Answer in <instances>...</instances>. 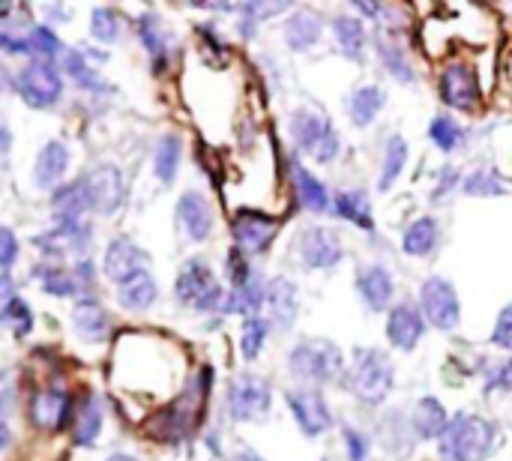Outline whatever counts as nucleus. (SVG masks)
Masks as SVG:
<instances>
[{
  "mask_svg": "<svg viewBox=\"0 0 512 461\" xmlns=\"http://www.w3.org/2000/svg\"><path fill=\"white\" fill-rule=\"evenodd\" d=\"M495 447L498 429L492 420L480 414H456L438 438V450L444 461H489Z\"/></svg>",
  "mask_w": 512,
  "mask_h": 461,
  "instance_id": "f257e3e1",
  "label": "nucleus"
},
{
  "mask_svg": "<svg viewBox=\"0 0 512 461\" xmlns=\"http://www.w3.org/2000/svg\"><path fill=\"white\" fill-rule=\"evenodd\" d=\"M348 387L363 405H381L396 387V369L381 348H357Z\"/></svg>",
  "mask_w": 512,
  "mask_h": 461,
  "instance_id": "f03ea898",
  "label": "nucleus"
},
{
  "mask_svg": "<svg viewBox=\"0 0 512 461\" xmlns=\"http://www.w3.org/2000/svg\"><path fill=\"white\" fill-rule=\"evenodd\" d=\"M288 369L294 378L306 381L309 387L333 384L345 372V357L342 351L327 342V339H306L288 354Z\"/></svg>",
  "mask_w": 512,
  "mask_h": 461,
  "instance_id": "7ed1b4c3",
  "label": "nucleus"
},
{
  "mask_svg": "<svg viewBox=\"0 0 512 461\" xmlns=\"http://www.w3.org/2000/svg\"><path fill=\"white\" fill-rule=\"evenodd\" d=\"M291 135L300 153L312 156L321 165L333 162L342 153V141H339L333 120L318 108H297L291 114Z\"/></svg>",
  "mask_w": 512,
  "mask_h": 461,
  "instance_id": "20e7f679",
  "label": "nucleus"
},
{
  "mask_svg": "<svg viewBox=\"0 0 512 461\" xmlns=\"http://www.w3.org/2000/svg\"><path fill=\"white\" fill-rule=\"evenodd\" d=\"M174 294H177V300L183 306L198 309V312H213V309L225 306L222 285L216 282L213 270L201 258H192V261L183 264V270L177 276V285H174Z\"/></svg>",
  "mask_w": 512,
  "mask_h": 461,
  "instance_id": "39448f33",
  "label": "nucleus"
},
{
  "mask_svg": "<svg viewBox=\"0 0 512 461\" xmlns=\"http://www.w3.org/2000/svg\"><path fill=\"white\" fill-rule=\"evenodd\" d=\"M420 312L435 330H456L462 321V303L453 282L444 276H429L420 288Z\"/></svg>",
  "mask_w": 512,
  "mask_h": 461,
  "instance_id": "423d86ee",
  "label": "nucleus"
},
{
  "mask_svg": "<svg viewBox=\"0 0 512 461\" xmlns=\"http://www.w3.org/2000/svg\"><path fill=\"white\" fill-rule=\"evenodd\" d=\"M273 390L258 375H240L234 378L228 390V411L237 423H258L270 414Z\"/></svg>",
  "mask_w": 512,
  "mask_h": 461,
  "instance_id": "0eeeda50",
  "label": "nucleus"
},
{
  "mask_svg": "<svg viewBox=\"0 0 512 461\" xmlns=\"http://www.w3.org/2000/svg\"><path fill=\"white\" fill-rule=\"evenodd\" d=\"M15 87L21 93V99L30 105V108H51L60 93H63V78L60 72L54 69V63H45V60H30L18 78H15Z\"/></svg>",
  "mask_w": 512,
  "mask_h": 461,
  "instance_id": "6e6552de",
  "label": "nucleus"
},
{
  "mask_svg": "<svg viewBox=\"0 0 512 461\" xmlns=\"http://www.w3.org/2000/svg\"><path fill=\"white\" fill-rule=\"evenodd\" d=\"M294 423L300 426V432L306 438H321L324 432H330L333 426V411L321 393V387H300V390H288L285 396Z\"/></svg>",
  "mask_w": 512,
  "mask_h": 461,
  "instance_id": "1a4fd4ad",
  "label": "nucleus"
},
{
  "mask_svg": "<svg viewBox=\"0 0 512 461\" xmlns=\"http://www.w3.org/2000/svg\"><path fill=\"white\" fill-rule=\"evenodd\" d=\"M438 90H441V99L450 108H456V111H477L480 102H483V90H480L477 72L471 66H465V63L444 66Z\"/></svg>",
  "mask_w": 512,
  "mask_h": 461,
  "instance_id": "9d476101",
  "label": "nucleus"
},
{
  "mask_svg": "<svg viewBox=\"0 0 512 461\" xmlns=\"http://www.w3.org/2000/svg\"><path fill=\"white\" fill-rule=\"evenodd\" d=\"M300 261L309 267V270H333L342 264L345 258V249H342V240L333 228H324V225H312L300 234Z\"/></svg>",
  "mask_w": 512,
  "mask_h": 461,
  "instance_id": "9b49d317",
  "label": "nucleus"
},
{
  "mask_svg": "<svg viewBox=\"0 0 512 461\" xmlns=\"http://www.w3.org/2000/svg\"><path fill=\"white\" fill-rule=\"evenodd\" d=\"M84 198H87V207L96 210V213H114L120 204H123V195H126V183H123V174L120 168L114 165H99L93 168L84 180Z\"/></svg>",
  "mask_w": 512,
  "mask_h": 461,
  "instance_id": "f8f14e48",
  "label": "nucleus"
},
{
  "mask_svg": "<svg viewBox=\"0 0 512 461\" xmlns=\"http://www.w3.org/2000/svg\"><path fill=\"white\" fill-rule=\"evenodd\" d=\"M279 234V222L258 210H240L234 216V240L243 255H264Z\"/></svg>",
  "mask_w": 512,
  "mask_h": 461,
  "instance_id": "ddd939ff",
  "label": "nucleus"
},
{
  "mask_svg": "<svg viewBox=\"0 0 512 461\" xmlns=\"http://www.w3.org/2000/svg\"><path fill=\"white\" fill-rule=\"evenodd\" d=\"M426 333V318L414 303H399L387 315V339L396 351H414Z\"/></svg>",
  "mask_w": 512,
  "mask_h": 461,
  "instance_id": "4468645a",
  "label": "nucleus"
},
{
  "mask_svg": "<svg viewBox=\"0 0 512 461\" xmlns=\"http://www.w3.org/2000/svg\"><path fill=\"white\" fill-rule=\"evenodd\" d=\"M147 267H150L147 255H144L138 246H132L129 240H114V243L108 246V252H105V276H108L117 288H120L123 282H129V279L147 273Z\"/></svg>",
  "mask_w": 512,
  "mask_h": 461,
  "instance_id": "2eb2a0df",
  "label": "nucleus"
},
{
  "mask_svg": "<svg viewBox=\"0 0 512 461\" xmlns=\"http://www.w3.org/2000/svg\"><path fill=\"white\" fill-rule=\"evenodd\" d=\"M357 294L363 300V306L369 312H384L390 303H393V294H396V282L390 276L387 267L381 264H369L357 273Z\"/></svg>",
  "mask_w": 512,
  "mask_h": 461,
  "instance_id": "dca6fc26",
  "label": "nucleus"
},
{
  "mask_svg": "<svg viewBox=\"0 0 512 461\" xmlns=\"http://www.w3.org/2000/svg\"><path fill=\"white\" fill-rule=\"evenodd\" d=\"M33 423L45 432H60L72 417V399L63 390H39L30 405Z\"/></svg>",
  "mask_w": 512,
  "mask_h": 461,
  "instance_id": "f3484780",
  "label": "nucleus"
},
{
  "mask_svg": "<svg viewBox=\"0 0 512 461\" xmlns=\"http://www.w3.org/2000/svg\"><path fill=\"white\" fill-rule=\"evenodd\" d=\"M177 219H180L183 234H186L189 240H195V243L207 240L210 231H213V210H210L207 198L198 195V192H186V195L177 201Z\"/></svg>",
  "mask_w": 512,
  "mask_h": 461,
  "instance_id": "a211bd4d",
  "label": "nucleus"
},
{
  "mask_svg": "<svg viewBox=\"0 0 512 461\" xmlns=\"http://www.w3.org/2000/svg\"><path fill=\"white\" fill-rule=\"evenodd\" d=\"M264 306L270 309V327H291V321L297 318L300 300H297V288L294 282L276 276L264 285Z\"/></svg>",
  "mask_w": 512,
  "mask_h": 461,
  "instance_id": "6ab92c4d",
  "label": "nucleus"
},
{
  "mask_svg": "<svg viewBox=\"0 0 512 461\" xmlns=\"http://www.w3.org/2000/svg\"><path fill=\"white\" fill-rule=\"evenodd\" d=\"M321 15L312 9H297L285 24V42L291 51H312L321 39Z\"/></svg>",
  "mask_w": 512,
  "mask_h": 461,
  "instance_id": "aec40b11",
  "label": "nucleus"
},
{
  "mask_svg": "<svg viewBox=\"0 0 512 461\" xmlns=\"http://www.w3.org/2000/svg\"><path fill=\"white\" fill-rule=\"evenodd\" d=\"M291 177H294V189H297V198L300 204L309 210V213H327L333 207V198H330V189L309 171L303 168L300 162H294L291 168Z\"/></svg>",
  "mask_w": 512,
  "mask_h": 461,
  "instance_id": "412c9836",
  "label": "nucleus"
},
{
  "mask_svg": "<svg viewBox=\"0 0 512 461\" xmlns=\"http://www.w3.org/2000/svg\"><path fill=\"white\" fill-rule=\"evenodd\" d=\"M387 105V90L381 84H363L354 90L351 102H348V114H351V123L366 129L375 123V117L384 111Z\"/></svg>",
  "mask_w": 512,
  "mask_h": 461,
  "instance_id": "4be33fe9",
  "label": "nucleus"
},
{
  "mask_svg": "<svg viewBox=\"0 0 512 461\" xmlns=\"http://www.w3.org/2000/svg\"><path fill=\"white\" fill-rule=\"evenodd\" d=\"M66 165H69V150L60 144V141H48L39 156H36V168H33V180L39 189H51L63 180L66 174Z\"/></svg>",
  "mask_w": 512,
  "mask_h": 461,
  "instance_id": "5701e85b",
  "label": "nucleus"
},
{
  "mask_svg": "<svg viewBox=\"0 0 512 461\" xmlns=\"http://www.w3.org/2000/svg\"><path fill=\"white\" fill-rule=\"evenodd\" d=\"M333 210L339 219L363 228V231H372L375 228V213H372V201L363 189H345L333 198Z\"/></svg>",
  "mask_w": 512,
  "mask_h": 461,
  "instance_id": "b1692460",
  "label": "nucleus"
},
{
  "mask_svg": "<svg viewBox=\"0 0 512 461\" xmlns=\"http://www.w3.org/2000/svg\"><path fill=\"white\" fill-rule=\"evenodd\" d=\"M333 39H336L339 51L348 60H354V63L363 60L369 36H366V27H363L360 18H354V15H336L333 18Z\"/></svg>",
  "mask_w": 512,
  "mask_h": 461,
  "instance_id": "393cba45",
  "label": "nucleus"
},
{
  "mask_svg": "<svg viewBox=\"0 0 512 461\" xmlns=\"http://www.w3.org/2000/svg\"><path fill=\"white\" fill-rule=\"evenodd\" d=\"M438 240H441V231H438V222L432 216H420L414 219L405 234H402V249L405 255L411 258H429L435 249H438Z\"/></svg>",
  "mask_w": 512,
  "mask_h": 461,
  "instance_id": "a878e982",
  "label": "nucleus"
},
{
  "mask_svg": "<svg viewBox=\"0 0 512 461\" xmlns=\"http://www.w3.org/2000/svg\"><path fill=\"white\" fill-rule=\"evenodd\" d=\"M450 417H447V408L435 399V396H426L417 402L414 408V417H411V426H414V435L423 438V441H435L444 435Z\"/></svg>",
  "mask_w": 512,
  "mask_h": 461,
  "instance_id": "bb28decb",
  "label": "nucleus"
},
{
  "mask_svg": "<svg viewBox=\"0 0 512 461\" xmlns=\"http://www.w3.org/2000/svg\"><path fill=\"white\" fill-rule=\"evenodd\" d=\"M72 327L84 342H102L108 336V315L96 300H81L72 309Z\"/></svg>",
  "mask_w": 512,
  "mask_h": 461,
  "instance_id": "cd10ccee",
  "label": "nucleus"
},
{
  "mask_svg": "<svg viewBox=\"0 0 512 461\" xmlns=\"http://www.w3.org/2000/svg\"><path fill=\"white\" fill-rule=\"evenodd\" d=\"M99 432H102V402L93 393H84L78 414H75V444L90 447L96 444Z\"/></svg>",
  "mask_w": 512,
  "mask_h": 461,
  "instance_id": "c85d7f7f",
  "label": "nucleus"
},
{
  "mask_svg": "<svg viewBox=\"0 0 512 461\" xmlns=\"http://www.w3.org/2000/svg\"><path fill=\"white\" fill-rule=\"evenodd\" d=\"M117 300H120V306L129 309V312H144V309H150V306L156 303V282H153V276H150V273H141V276H135V279H129V282H123V285L117 288Z\"/></svg>",
  "mask_w": 512,
  "mask_h": 461,
  "instance_id": "c756f323",
  "label": "nucleus"
},
{
  "mask_svg": "<svg viewBox=\"0 0 512 461\" xmlns=\"http://www.w3.org/2000/svg\"><path fill=\"white\" fill-rule=\"evenodd\" d=\"M408 141L396 132V135H390L387 138V147H384V162H381V180H378V186L387 192L399 177H402V171H405V165H408Z\"/></svg>",
  "mask_w": 512,
  "mask_h": 461,
  "instance_id": "7c9ffc66",
  "label": "nucleus"
},
{
  "mask_svg": "<svg viewBox=\"0 0 512 461\" xmlns=\"http://www.w3.org/2000/svg\"><path fill=\"white\" fill-rule=\"evenodd\" d=\"M180 156H183V144L177 135H165L159 138L156 144V156H153V168H156V177L159 183L171 186L174 177H177V168H180Z\"/></svg>",
  "mask_w": 512,
  "mask_h": 461,
  "instance_id": "2f4dec72",
  "label": "nucleus"
},
{
  "mask_svg": "<svg viewBox=\"0 0 512 461\" xmlns=\"http://www.w3.org/2000/svg\"><path fill=\"white\" fill-rule=\"evenodd\" d=\"M30 24L18 21L9 9H0V51L6 54H27L30 42Z\"/></svg>",
  "mask_w": 512,
  "mask_h": 461,
  "instance_id": "473e14b6",
  "label": "nucleus"
},
{
  "mask_svg": "<svg viewBox=\"0 0 512 461\" xmlns=\"http://www.w3.org/2000/svg\"><path fill=\"white\" fill-rule=\"evenodd\" d=\"M261 306H264V285H261L258 279H252V282L234 288V291L228 294V300H225L222 309H225V312H240V315H246V318H255V315L261 312Z\"/></svg>",
  "mask_w": 512,
  "mask_h": 461,
  "instance_id": "72a5a7b5",
  "label": "nucleus"
},
{
  "mask_svg": "<svg viewBox=\"0 0 512 461\" xmlns=\"http://www.w3.org/2000/svg\"><path fill=\"white\" fill-rule=\"evenodd\" d=\"M378 54H381L384 69H387L396 81H402V84H414V66H411L408 54H405L399 45H393V42L381 39V42H378Z\"/></svg>",
  "mask_w": 512,
  "mask_h": 461,
  "instance_id": "f704fd0d",
  "label": "nucleus"
},
{
  "mask_svg": "<svg viewBox=\"0 0 512 461\" xmlns=\"http://www.w3.org/2000/svg\"><path fill=\"white\" fill-rule=\"evenodd\" d=\"M138 27H141L138 36H141L144 48H147L150 57L156 60V69H162V60L168 57V39H165V30H162L159 18H156V15H144Z\"/></svg>",
  "mask_w": 512,
  "mask_h": 461,
  "instance_id": "c9c22d12",
  "label": "nucleus"
},
{
  "mask_svg": "<svg viewBox=\"0 0 512 461\" xmlns=\"http://www.w3.org/2000/svg\"><path fill=\"white\" fill-rule=\"evenodd\" d=\"M267 333H270V321L255 315V318H246L243 321V333H240V354L246 360H255L267 342Z\"/></svg>",
  "mask_w": 512,
  "mask_h": 461,
  "instance_id": "e433bc0d",
  "label": "nucleus"
},
{
  "mask_svg": "<svg viewBox=\"0 0 512 461\" xmlns=\"http://www.w3.org/2000/svg\"><path fill=\"white\" fill-rule=\"evenodd\" d=\"M90 33L102 42H117L123 33V15L117 9L99 6L90 12Z\"/></svg>",
  "mask_w": 512,
  "mask_h": 461,
  "instance_id": "4c0bfd02",
  "label": "nucleus"
},
{
  "mask_svg": "<svg viewBox=\"0 0 512 461\" xmlns=\"http://www.w3.org/2000/svg\"><path fill=\"white\" fill-rule=\"evenodd\" d=\"M462 189L471 198H501L507 192V186L501 183V177L495 171H483V168L474 171V174H468L462 180Z\"/></svg>",
  "mask_w": 512,
  "mask_h": 461,
  "instance_id": "58836bf2",
  "label": "nucleus"
},
{
  "mask_svg": "<svg viewBox=\"0 0 512 461\" xmlns=\"http://www.w3.org/2000/svg\"><path fill=\"white\" fill-rule=\"evenodd\" d=\"M429 138L435 141V147L441 150V153H453L456 147H459V141L465 138V132H462V126L453 120V117H435L432 120V126H429Z\"/></svg>",
  "mask_w": 512,
  "mask_h": 461,
  "instance_id": "ea45409f",
  "label": "nucleus"
},
{
  "mask_svg": "<svg viewBox=\"0 0 512 461\" xmlns=\"http://www.w3.org/2000/svg\"><path fill=\"white\" fill-rule=\"evenodd\" d=\"M63 69L69 72V78H72L78 87H87V90H102V87H105V84L99 81V75L87 66V60H84L81 51H66Z\"/></svg>",
  "mask_w": 512,
  "mask_h": 461,
  "instance_id": "a19ab883",
  "label": "nucleus"
},
{
  "mask_svg": "<svg viewBox=\"0 0 512 461\" xmlns=\"http://www.w3.org/2000/svg\"><path fill=\"white\" fill-rule=\"evenodd\" d=\"M57 51H60V42H57V36L48 27H33L30 30V42H27V54L30 57L51 63L57 57Z\"/></svg>",
  "mask_w": 512,
  "mask_h": 461,
  "instance_id": "79ce46f5",
  "label": "nucleus"
},
{
  "mask_svg": "<svg viewBox=\"0 0 512 461\" xmlns=\"http://www.w3.org/2000/svg\"><path fill=\"white\" fill-rule=\"evenodd\" d=\"M3 321H12V336H15V339L27 336L30 327H33V321H30V306H27L24 300H15V303L9 306V312L3 315Z\"/></svg>",
  "mask_w": 512,
  "mask_h": 461,
  "instance_id": "37998d69",
  "label": "nucleus"
},
{
  "mask_svg": "<svg viewBox=\"0 0 512 461\" xmlns=\"http://www.w3.org/2000/svg\"><path fill=\"white\" fill-rule=\"evenodd\" d=\"M495 348L501 351H512V303H507L498 315V324L492 330V339H489Z\"/></svg>",
  "mask_w": 512,
  "mask_h": 461,
  "instance_id": "c03bdc74",
  "label": "nucleus"
},
{
  "mask_svg": "<svg viewBox=\"0 0 512 461\" xmlns=\"http://www.w3.org/2000/svg\"><path fill=\"white\" fill-rule=\"evenodd\" d=\"M342 444H345V453H348V461H366L369 459V438L357 429H345L342 432Z\"/></svg>",
  "mask_w": 512,
  "mask_h": 461,
  "instance_id": "a18cd8bd",
  "label": "nucleus"
},
{
  "mask_svg": "<svg viewBox=\"0 0 512 461\" xmlns=\"http://www.w3.org/2000/svg\"><path fill=\"white\" fill-rule=\"evenodd\" d=\"M15 261H18V240L6 225H0V270H9Z\"/></svg>",
  "mask_w": 512,
  "mask_h": 461,
  "instance_id": "49530a36",
  "label": "nucleus"
},
{
  "mask_svg": "<svg viewBox=\"0 0 512 461\" xmlns=\"http://www.w3.org/2000/svg\"><path fill=\"white\" fill-rule=\"evenodd\" d=\"M18 297H15V285H12V279L6 276V273H0V321H3V315L9 312V306L15 303Z\"/></svg>",
  "mask_w": 512,
  "mask_h": 461,
  "instance_id": "de8ad7c7",
  "label": "nucleus"
},
{
  "mask_svg": "<svg viewBox=\"0 0 512 461\" xmlns=\"http://www.w3.org/2000/svg\"><path fill=\"white\" fill-rule=\"evenodd\" d=\"M489 390H512V360L510 363H504V366H498V372H495V378L489 381L486 393H489Z\"/></svg>",
  "mask_w": 512,
  "mask_h": 461,
  "instance_id": "09e8293b",
  "label": "nucleus"
},
{
  "mask_svg": "<svg viewBox=\"0 0 512 461\" xmlns=\"http://www.w3.org/2000/svg\"><path fill=\"white\" fill-rule=\"evenodd\" d=\"M441 174H444V177H441V180H438V186H435V198L447 195V192L459 183V171H456V168H444Z\"/></svg>",
  "mask_w": 512,
  "mask_h": 461,
  "instance_id": "8fccbe9b",
  "label": "nucleus"
},
{
  "mask_svg": "<svg viewBox=\"0 0 512 461\" xmlns=\"http://www.w3.org/2000/svg\"><path fill=\"white\" fill-rule=\"evenodd\" d=\"M354 6H357V12H360V15H369V18H381V15L387 12V9H384V3H363V0H357Z\"/></svg>",
  "mask_w": 512,
  "mask_h": 461,
  "instance_id": "3c124183",
  "label": "nucleus"
},
{
  "mask_svg": "<svg viewBox=\"0 0 512 461\" xmlns=\"http://www.w3.org/2000/svg\"><path fill=\"white\" fill-rule=\"evenodd\" d=\"M9 147H12V132H9V126H6V120L0 114V159H6Z\"/></svg>",
  "mask_w": 512,
  "mask_h": 461,
  "instance_id": "603ef678",
  "label": "nucleus"
},
{
  "mask_svg": "<svg viewBox=\"0 0 512 461\" xmlns=\"http://www.w3.org/2000/svg\"><path fill=\"white\" fill-rule=\"evenodd\" d=\"M9 426H6V417H3V405H0V450H6V444H9Z\"/></svg>",
  "mask_w": 512,
  "mask_h": 461,
  "instance_id": "864d4df0",
  "label": "nucleus"
},
{
  "mask_svg": "<svg viewBox=\"0 0 512 461\" xmlns=\"http://www.w3.org/2000/svg\"><path fill=\"white\" fill-rule=\"evenodd\" d=\"M231 461H264V459H261L258 453H252V450H240V453H237Z\"/></svg>",
  "mask_w": 512,
  "mask_h": 461,
  "instance_id": "5fc2aeb1",
  "label": "nucleus"
},
{
  "mask_svg": "<svg viewBox=\"0 0 512 461\" xmlns=\"http://www.w3.org/2000/svg\"><path fill=\"white\" fill-rule=\"evenodd\" d=\"M108 461H135V459H132V456H111Z\"/></svg>",
  "mask_w": 512,
  "mask_h": 461,
  "instance_id": "6e6d98bb",
  "label": "nucleus"
}]
</instances>
